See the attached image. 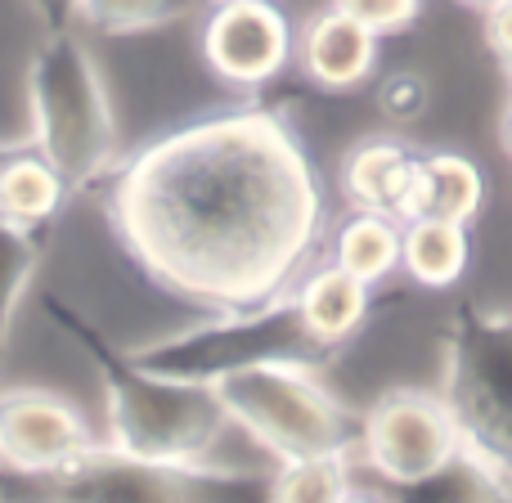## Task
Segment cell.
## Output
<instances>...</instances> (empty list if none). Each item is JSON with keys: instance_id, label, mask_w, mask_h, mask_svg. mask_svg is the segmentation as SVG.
<instances>
[{"instance_id": "11", "label": "cell", "mask_w": 512, "mask_h": 503, "mask_svg": "<svg viewBox=\"0 0 512 503\" xmlns=\"http://www.w3.org/2000/svg\"><path fill=\"white\" fill-rule=\"evenodd\" d=\"M378 45L382 36H373L364 23H355L351 14H342L337 5L319 9L315 18H306V27L297 32V54L292 59L301 63L310 81L319 90H355L373 77L378 68Z\"/></svg>"}, {"instance_id": "25", "label": "cell", "mask_w": 512, "mask_h": 503, "mask_svg": "<svg viewBox=\"0 0 512 503\" xmlns=\"http://www.w3.org/2000/svg\"><path fill=\"white\" fill-rule=\"evenodd\" d=\"M342 503H387V490H382V486H373V490L355 486V490H351V495H346Z\"/></svg>"}, {"instance_id": "21", "label": "cell", "mask_w": 512, "mask_h": 503, "mask_svg": "<svg viewBox=\"0 0 512 503\" xmlns=\"http://www.w3.org/2000/svg\"><path fill=\"white\" fill-rule=\"evenodd\" d=\"M333 5L351 14L355 23H364L373 36H396L414 27L423 14V0H333Z\"/></svg>"}, {"instance_id": "14", "label": "cell", "mask_w": 512, "mask_h": 503, "mask_svg": "<svg viewBox=\"0 0 512 503\" xmlns=\"http://www.w3.org/2000/svg\"><path fill=\"white\" fill-rule=\"evenodd\" d=\"M486 203V176L472 158L463 153H418L414 185H409V203L400 221H418V216H436V221H459L472 225Z\"/></svg>"}, {"instance_id": "20", "label": "cell", "mask_w": 512, "mask_h": 503, "mask_svg": "<svg viewBox=\"0 0 512 503\" xmlns=\"http://www.w3.org/2000/svg\"><path fill=\"white\" fill-rule=\"evenodd\" d=\"M198 0H81V23L104 36H135L185 18Z\"/></svg>"}, {"instance_id": "2", "label": "cell", "mask_w": 512, "mask_h": 503, "mask_svg": "<svg viewBox=\"0 0 512 503\" xmlns=\"http://www.w3.org/2000/svg\"><path fill=\"white\" fill-rule=\"evenodd\" d=\"M54 319L68 328V337L104 378V441L113 450L153 463H216V445H221L225 427H234L221 405V391L144 369L131 351L108 346L104 333H95L86 319H72L63 306H54Z\"/></svg>"}, {"instance_id": "12", "label": "cell", "mask_w": 512, "mask_h": 503, "mask_svg": "<svg viewBox=\"0 0 512 503\" xmlns=\"http://www.w3.org/2000/svg\"><path fill=\"white\" fill-rule=\"evenodd\" d=\"M414 167H418V153L409 149L400 135H373V140H360L342 158L337 185H342L346 207L405 216Z\"/></svg>"}, {"instance_id": "27", "label": "cell", "mask_w": 512, "mask_h": 503, "mask_svg": "<svg viewBox=\"0 0 512 503\" xmlns=\"http://www.w3.org/2000/svg\"><path fill=\"white\" fill-rule=\"evenodd\" d=\"M463 5H477V9H486V5H495V0H463Z\"/></svg>"}, {"instance_id": "13", "label": "cell", "mask_w": 512, "mask_h": 503, "mask_svg": "<svg viewBox=\"0 0 512 503\" xmlns=\"http://www.w3.org/2000/svg\"><path fill=\"white\" fill-rule=\"evenodd\" d=\"M292 301H297V315L306 324V333L324 351H337V346H346L364 328V319L373 310V288L364 279H355V274H346L342 265L328 261L319 270H306L292 283Z\"/></svg>"}, {"instance_id": "1", "label": "cell", "mask_w": 512, "mask_h": 503, "mask_svg": "<svg viewBox=\"0 0 512 503\" xmlns=\"http://www.w3.org/2000/svg\"><path fill=\"white\" fill-rule=\"evenodd\" d=\"M324 180L265 108H221L149 140L108 176V221L176 297L252 310L292 292L324 239Z\"/></svg>"}, {"instance_id": "30", "label": "cell", "mask_w": 512, "mask_h": 503, "mask_svg": "<svg viewBox=\"0 0 512 503\" xmlns=\"http://www.w3.org/2000/svg\"><path fill=\"white\" fill-rule=\"evenodd\" d=\"M0 503H9V499H5V486H0Z\"/></svg>"}, {"instance_id": "19", "label": "cell", "mask_w": 512, "mask_h": 503, "mask_svg": "<svg viewBox=\"0 0 512 503\" xmlns=\"http://www.w3.org/2000/svg\"><path fill=\"white\" fill-rule=\"evenodd\" d=\"M41 256V230H27V225L0 216V346L9 342V328H14L18 306L41 270Z\"/></svg>"}, {"instance_id": "26", "label": "cell", "mask_w": 512, "mask_h": 503, "mask_svg": "<svg viewBox=\"0 0 512 503\" xmlns=\"http://www.w3.org/2000/svg\"><path fill=\"white\" fill-rule=\"evenodd\" d=\"M504 149H508V158H512V99H508V113H504Z\"/></svg>"}, {"instance_id": "28", "label": "cell", "mask_w": 512, "mask_h": 503, "mask_svg": "<svg viewBox=\"0 0 512 503\" xmlns=\"http://www.w3.org/2000/svg\"><path fill=\"white\" fill-rule=\"evenodd\" d=\"M207 5H234V0H207Z\"/></svg>"}, {"instance_id": "9", "label": "cell", "mask_w": 512, "mask_h": 503, "mask_svg": "<svg viewBox=\"0 0 512 503\" xmlns=\"http://www.w3.org/2000/svg\"><path fill=\"white\" fill-rule=\"evenodd\" d=\"M99 436L86 414L59 391L5 387L0 391V472H54L90 454Z\"/></svg>"}, {"instance_id": "22", "label": "cell", "mask_w": 512, "mask_h": 503, "mask_svg": "<svg viewBox=\"0 0 512 503\" xmlns=\"http://www.w3.org/2000/svg\"><path fill=\"white\" fill-rule=\"evenodd\" d=\"M427 104H432V90H427V81L418 72H391V77H382L378 108L387 113V122H396V126L418 122L427 113Z\"/></svg>"}, {"instance_id": "17", "label": "cell", "mask_w": 512, "mask_h": 503, "mask_svg": "<svg viewBox=\"0 0 512 503\" xmlns=\"http://www.w3.org/2000/svg\"><path fill=\"white\" fill-rule=\"evenodd\" d=\"M72 185L59 176V167L41 158V153H14L0 162V216L27 230H41L63 212Z\"/></svg>"}, {"instance_id": "18", "label": "cell", "mask_w": 512, "mask_h": 503, "mask_svg": "<svg viewBox=\"0 0 512 503\" xmlns=\"http://www.w3.org/2000/svg\"><path fill=\"white\" fill-rule=\"evenodd\" d=\"M355 490V454H310V459L274 463L270 503H342Z\"/></svg>"}, {"instance_id": "6", "label": "cell", "mask_w": 512, "mask_h": 503, "mask_svg": "<svg viewBox=\"0 0 512 503\" xmlns=\"http://www.w3.org/2000/svg\"><path fill=\"white\" fill-rule=\"evenodd\" d=\"M135 364L176 382H216L234 378L256 364H324V346L306 333L292 292L265 301L252 310H221L216 319L194 328H180L149 346H135Z\"/></svg>"}, {"instance_id": "4", "label": "cell", "mask_w": 512, "mask_h": 503, "mask_svg": "<svg viewBox=\"0 0 512 503\" xmlns=\"http://www.w3.org/2000/svg\"><path fill=\"white\" fill-rule=\"evenodd\" d=\"M270 472L221 463H153L99 441L54 472H0L9 503H270Z\"/></svg>"}, {"instance_id": "7", "label": "cell", "mask_w": 512, "mask_h": 503, "mask_svg": "<svg viewBox=\"0 0 512 503\" xmlns=\"http://www.w3.org/2000/svg\"><path fill=\"white\" fill-rule=\"evenodd\" d=\"M436 391L468 450L512 472V310H463L454 319Z\"/></svg>"}, {"instance_id": "29", "label": "cell", "mask_w": 512, "mask_h": 503, "mask_svg": "<svg viewBox=\"0 0 512 503\" xmlns=\"http://www.w3.org/2000/svg\"><path fill=\"white\" fill-rule=\"evenodd\" d=\"M508 72V95H512V68H504Z\"/></svg>"}, {"instance_id": "23", "label": "cell", "mask_w": 512, "mask_h": 503, "mask_svg": "<svg viewBox=\"0 0 512 503\" xmlns=\"http://www.w3.org/2000/svg\"><path fill=\"white\" fill-rule=\"evenodd\" d=\"M481 27H486V45L495 50V59L512 68V0H495L481 9Z\"/></svg>"}, {"instance_id": "16", "label": "cell", "mask_w": 512, "mask_h": 503, "mask_svg": "<svg viewBox=\"0 0 512 503\" xmlns=\"http://www.w3.org/2000/svg\"><path fill=\"white\" fill-rule=\"evenodd\" d=\"M472 265V234L459 221H436V216H418L405 221L400 230V274L418 283V288H454Z\"/></svg>"}, {"instance_id": "15", "label": "cell", "mask_w": 512, "mask_h": 503, "mask_svg": "<svg viewBox=\"0 0 512 503\" xmlns=\"http://www.w3.org/2000/svg\"><path fill=\"white\" fill-rule=\"evenodd\" d=\"M400 230H405L400 216L351 207L328 234V261L364 279L369 288H378L382 279L400 270Z\"/></svg>"}, {"instance_id": "10", "label": "cell", "mask_w": 512, "mask_h": 503, "mask_svg": "<svg viewBox=\"0 0 512 503\" xmlns=\"http://www.w3.org/2000/svg\"><path fill=\"white\" fill-rule=\"evenodd\" d=\"M292 54H297V36L274 0H234V5H212L207 14L203 59L225 86H265L288 68Z\"/></svg>"}, {"instance_id": "5", "label": "cell", "mask_w": 512, "mask_h": 503, "mask_svg": "<svg viewBox=\"0 0 512 503\" xmlns=\"http://www.w3.org/2000/svg\"><path fill=\"white\" fill-rule=\"evenodd\" d=\"M230 423L270 463L337 454L360 441V418L328 391L315 364H256L216 382Z\"/></svg>"}, {"instance_id": "3", "label": "cell", "mask_w": 512, "mask_h": 503, "mask_svg": "<svg viewBox=\"0 0 512 503\" xmlns=\"http://www.w3.org/2000/svg\"><path fill=\"white\" fill-rule=\"evenodd\" d=\"M32 144L72 189H90L117 167V117L90 45L77 32H45L27 63Z\"/></svg>"}, {"instance_id": "24", "label": "cell", "mask_w": 512, "mask_h": 503, "mask_svg": "<svg viewBox=\"0 0 512 503\" xmlns=\"http://www.w3.org/2000/svg\"><path fill=\"white\" fill-rule=\"evenodd\" d=\"M45 32H72V23H81V0H27Z\"/></svg>"}, {"instance_id": "8", "label": "cell", "mask_w": 512, "mask_h": 503, "mask_svg": "<svg viewBox=\"0 0 512 503\" xmlns=\"http://www.w3.org/2000/svg\"><path fill=\"white\" fill-rule=\"evenodd\" d=\"M463 450L468 441H463L459 418L450 414L441 391L400 387L387 391L360 418L355 463H364L378 477V486H409V481L441 472Z\"/></svg>"}]
</instances>
